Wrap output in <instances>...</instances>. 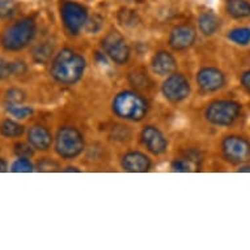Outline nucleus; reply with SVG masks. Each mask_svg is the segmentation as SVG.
Listing matches in <instances>:
<instances>
[{
    "instance_id": "obj_24",
    "label": "nucleus",
    "mask_w": 250,
    "mask_h": 250,
    "mask_svg": "<svg viewBox=\"0 0 250 250\" xmlns=\"http://www.w3.org/2000/svg\"><path fill=\"white\" fill-rule=\"evenodd\" d=\"M194 168L193 160L191 159H178L173 161L172 169L174 172H189Z\"/></svg>"
},
{
    "instance_id": "obj_10",
    "label": "nucleus",
    "mask_w": 250,
    "mask_h": 250,
    "mask_svg": "<svg viewBox=\"0 0 250 250\" xmlns=\"http://www.w3.org/2000/svg\"><path fill=\"white\" fill-rule=\"evenodd\" d=\"M198 85L201 86L202 89L206 92H213V90L220 89L224 83L226 78L223 75L222 71L212 67H207V68H202L197 75Z\"/></svg>"
},
{
    "instance_id": "obj_26",
    "label": "nucleus",
    "mask_w": 250,
    "mask_h": 250,
    "mask_svg": "<svg viewBox=\"0 0 250 250\" xmlns=\"http://www.w3.org/2000/svg\"><path fill=\"white\" fill-rule=\"evenodd\" d=\"M51 53H53V47H50L49 45L38 46L37 49L34 50V59L37 62H46Z\"/></svg>"
},
{
    "instance_id": "obj_5",
    "label": "nucleus",
    "mask_w": 250,
    "mask_h": 250,
    "mask_svg": "<svg viewBox=\"0 0 250 250\" xmlns=\"http://www.w3.org/2000/svg\"><path fill=\"white\" fill-rule=\"evenodd\" d=\"M241 106L233 101H215L206 110V118L217 126H229L240 115Z\"/></svg>"
},
{
    "instance_id": "obj_9",
    "label": "nucleus",
    "mask_w": 250,
    "mask_h": 250,
    "mask_svg": "<svg viewBox=\"0 0 250 250\" xmlns=\"http://www.w3.org/2000/svg\"><path fill=\"white\" fill-rule=\"evenodd\" d=\"M163 93L169 101L180 103L189 96V82L186 80L185 76L180 74L170 75L163 84Z\"/></svg>"
},
{
    "instance_id": "obj_19",
    "label": "nucleus",
    "mask_w": 250,
    "mask_h": 250,
    "mask_svg": "<svg viewBox=\"0 0 250 250\" xmlns=\"http://www.w3.org/2000/svg\"><path fill=\"white\" fill-rule=\"evenodd\" d=\"M0 132L5 138H19L24 132V126H21L20 123L11 121V119H5L0 125Z\"/></svg>"
},
{
    "instance_id": "obj_8",
    "label": "nucleus",
    "mask_w": 250,
    "mask_h": 250,
    "mask_svg": "<svg viewBox=\"0 0 250 250\" xmlns=\"http://www.w3.org/2000/svg\"><path fill=\"white\" fill-rule=\"evenodd\" d=\"M103 47L105 53L118 64H123L130 58V47L125 38L117 32H111L103 40Z\"/></svg>"
},
{
    "instance_id": "obj_18",
    "label": "nucleus",
    "mask_w": 250,
    "mask_h": 250,
    "mask_svg": "<svg viewBox=\"0 0 250 250\" xmlns=\"http://www.w3.org/2000/svg\"><path fill=\"white\" fill-rule=\"evenodd\" d=\"M227 11L234 19H245L250 16V4L245 0H228Z\"/></svg>"
},
{
    "instance_id": "obj_2",
    "label": "nucleus",
    "mask_w": 250,
    "mask_h": 250,
    "mask_svg": "<svg viewBox=\"0 0 250 250\" xmlns=\"http://www.w3.org/2000/svg\"><path fill=\"white\" fill-rule=\"evenodd\" d=\"M36 36V22L33 19H22L5 29L0 42L5 50L19 51L30 43Z\"/></svg>"
},
{
    "instance_id": "obj_31",
    "label": "nucleus",
    "mask_w": 250,
    "mask_h": 250,
    "mask_svg": "<svg viewBox=\"0 0 250 250\" xmlns=\"http://www.w3.org/2000/svg\"><path fill=\"white\" fill-rule=\"evenodd\" d=\"M240 172H250V167H242L240 168Z\"/></svg>"
},
{
    "instance_id": "obj_13",
    "label": "nucleus",
    "mask_w": 250,
    "mask_h": 250,
    "mask_svg": "<svg viewBox=\"0 0 250 250\" xmlns=\"http://www.w3.org/2000/svg\"><path fill=\"white\" fill-rule=\"evenodd\" d=\"M122 167L127 172H147L151 168V160L140 152H128L123 156Z\"/></svg>"
},
{
    "instance_id": "obj_4",
    "label": "nucleus",
    "mask_w": 250,
    "mask_h": 250,
    "mask_svg": "<svg viewBox=\"0 0 250 250\" xmlns=\"http://www.w3.org/2000/svg\"><path fill=\"white\" fill-rule=\"evenodd\" d=\"M57 152L64 159H74L79 156L84 149L83 135L75 127L66 126L62 127L57 134L55 140Z\"/></svg>"
},
{
    "instance_id": "obj_25",
    "label": "nucleus",
    "mask_w": 250,
    "mask_h": 250,
    "mask_svg": "<svg viewBox=\"0 0 250 250\" xmlns=\"http://www.w3.org/2000/svg\"><path fill=\"white\" fill-rule=\"evenodd\" d=\"M15 153H16L19 157H24V159H29V157H32L34 153L33 147H32V144L29 143H17L15 146Z\"/></svg>"
},
{
    "instance_id": "obj_3",
    "label": "nucleus",
    "mask_w": 250,
    "mask_h": 250,
    "mask_svg": "<svg viewBox=\"0 0 250 250\" xmlns=\"http://www.w3.org/2000/svg\"><path fill=\"white\" fill-rule=\"evenodd\" d=\"M113 110L121 118L128 121H140L147 113V103L142 96L126 90L119 93L114 99Z\"/></svg>"
},
{
    "instance_id": "obj_1",
    "label": "nucleus",
    "mask_w": 250,
    "mask_h": 250,
    "mask_svg": "<svg viewBox=\"0 0 250 250\" xmlns=\"http://www.w3.org/2000/svg\"><path fill=\"white\" fill-rule=\"evenodd\" d=\"M85 61L82 55L70 49L62 50L51 63V76L62 84H75L82 79Z\"/></svg>"
},
{
    "instance_id": "obj_15",
    "label": "nucleus",
    "mask_w": 250,
    "mask_h": 250,
    "mask_svg": "<svg viewBox=\"0 0 250 250\" xmlns=\"http://www.w3.org/2000/svg\"><path fill=\"white\" fill-rule=\"evenodd\" d=\"M177 63L176 59L173 58V55H170L167 51H160L157 53L152 59V68L157 75H170L173 71L176 70Z\"/></svg>"
},
{
    "instance_id": "obj_20",
    "label": "nucleus",
    "mask_w": 250,
    "mask_h": 250,
    "mask_svg": "<svg viewBox=\"0 0 250 250\" xmlns=\"http://www.w3.org/2000/svg\"><path fill=\"white\" fill-rule=\"evenodd\" d=\"M228 38L237 45H248L250 42V29L249 28H237L229 32Z\"/></svg>"
},
{
    "instance_id": "obj_16",
    "label": "nucleus",
    "mask_w": 250,
    "mask_h": 250,
    "mask_svg": "<svg viewBox=\"0 0 250 250\" xmlns=\"http://www.w3.org/2000/svg\"><path fill=\"white\" fill-rule=\"evenodd\" d=\"M26 67L22 62H8L0 58V80L8 79L12 75L24 74Z\"/></svg>"
},
{
    "instance_id": "obj_12",
    "label": "nucleus",
    "mask_w": 250,
    "mask_h": 250,
    "mask_svg": "<svg viewBox=\"0 0 250 250\" xmlns=\"http://www.w3.org/2000/svg\"><path fill=\"white\" fill-rule=\"evenodd\" d=\"M197 33L189 25H180L172 30L169 43L174 50H185L195 42Z\"/></svg>"
},
{
    "instance_id": "obj_27",
    "label": "nucleus",
    "mask_w": 250,
    "mask_h": 250,
    "mask_svg": "<svg viewBox=\"0 0 250 250\" xmlns=\"http://www.w3.org/2000/svg\"><path fill=\"white\" fill-rule=\"evenodd\" d=\"M7 100L8 103L21 104L25 100V93L20 89H11L7 92Z\"/></svg>"
},
{
    "instance_id": "obj_17",
    "label": "nucleus",
    "mask_w": 250,
    "mask_h": 250,
    "mask_svg": "<svg viewBox=\"0 0 250 250\" xmlns=\"http://www.w3.org/2000/svg\"><path fill=\"white\" fill-rule=\"evenodd\" d=\"M220 28V21L213 13L206 12L199 17V29L205 36H212Z\"/></svg>"
},
{
    "instance_id": "obj_14",
    "label": "nucleus",
    "mask_w": 250,
    "mask_h": 250,
    "mask_svg": "<svg viewBox=\"0 0 250 250\" xmlns=\"http://www.w3.org/2000/svg\"><path fill=\"white\" fill-rule=\"evenodd\" d=\"M28 140L29 143L32 144L34 149H40V151H46L49 149L53 142L51 134L46 127L43 126H33L30 127L28 132Z\"/></svg>"
},
{
    "instance_id": "obj_11",
    "label": "nucleus",
    "mask_w": 250,
    "mask_h": 250,
    "mask_svg": "<svg viewBox=\"0 0 250 250\" xmlns=\"http://www.w3.org/2000/svg\"><path fill=\"white\" fill-rule=\"evenodd\" d=\"M142 140L144 146L148 148V151L155 155H161L163 152L167 151L168 147V142L163 135V132L153 126H148L142 131Z\"/></svg>"
},
{
    "instance_id": "obj_21",
    "label": "nucleus",
    "mask_w": 250,
    "mask_h": 250,
    "mask_svg": "<svg viewBox=\"0 0 250 250\" xmlns=\"http://www.w3.org/2000/svg\"><path fill=\"white\" fill-rule=\"evenodd\" d=\"M19 11V4L15 0H0V19H12Z\"/></svg>"
},
{
    "instance_id": "obj_6",
    "label": "nucleus",
    "mask_w": 250,
    "mask_h": 250,
    "mask_svg": "<svg viewBox=\"0 0 250 250\" xmlns=\"http://www.w3.org/2000/svg\"><path fill=\"white\" fill-rule=\"evenodd\" d=\"M62 19L72 34H78L86 24V9L75 1H64L62 5Z\"/></svg>"
},
{
    "instance_id": "obj_29",
    "label": "nucleus",
    "mask_w": 250,
    "mask_h": 250,
    "mask_svg": "<svg viewBox=\"0 0 250 250\" xmlns=\"http://www.w3.org/2000/svg\"><path fill=\"white\" fill-rule=\"evenodd\" d=\"M241 83H242V85H244V88H245V89L250 90V70L246 71L245 74L242 75Z\"/></svg>"
},
{
    "instance_id": "obj_7",
    "label": "nucleus",
    "mask_w": 250,
    "mask_h": 250,
    "mask_svg": "<svg viewBox=\"0 0 250 250\" xmlns=\"http://www.w3.org/2000/svg\"><path fill=\"white\" fill-rule=\"evenodd\" d=\"M223 152L228 161L241 164L250 159V143L241 136H228L223 142Z\"/></svg>"
},
{
    "instance_id": "obj_23",
    "label": "nucleus",
    "mask_w": 250,
    "mask_h": 250,
    "mask_svg": "<svg viewBox=\"0 0 250 250\" xmlns=\"http://www.w3.org/2000/svg\"><path fill=\"white\" fill-rule=\"evenodd\" d=\"M12 172L16 173H28L32 172L33 170V165L32 163L28 160V159H24V157H20L19 160H16L12 164V169H11Z\"/></svg>"
},
{
    "instance_id": "obj_30",
    "label": "nucleus",
    "mask_w": 250,
    "mask_h": 250,
    "mask_svg": "<svg viewBox=\"0 0 250 250\" xmlns=\"http://www.w3.org/2000/svg\"><path fill=\"white\" fill-rule=\"evenodd\" d=\"M7 169H8V167H7V163H5L3 159H0V173L7 172Z\"/></svg>"
},
{
    "instance_id": "obj_22",
    "label": "nucleus",
    "mask_w": 250,
    "mask_h": 250,
    "mask_svg": "<svg viewBox=\"0 0 250 250\" xmlns=\"http://www.w3.org/2000/svg\"><path fill=\"white\" fill-rule=\"evenodd\" d=\"M7 110L11 115H13L17 119H25L26 117L33 113V109L29 106H22L21 104H12L8 103L7 105Z\"/></svg>"
},
{
    "instance_id": "obj_28",
    "label": "nucleus",
    "mask_w": 250,
    "mask_h": 250,
    "mask_svg": "<svg viewBox=\"0 0 250 250\" xmlns=\"http://www.w3.org/2000/svg\"><path fill=\"white\" fill-rule=\"evenodd\" d=\"M38 169L40 170H43V172H50V170H55L58 169V164L55 161L50 160V159H46V160L41 161L38 164Z\"/></svg>"
}]
</instances>
